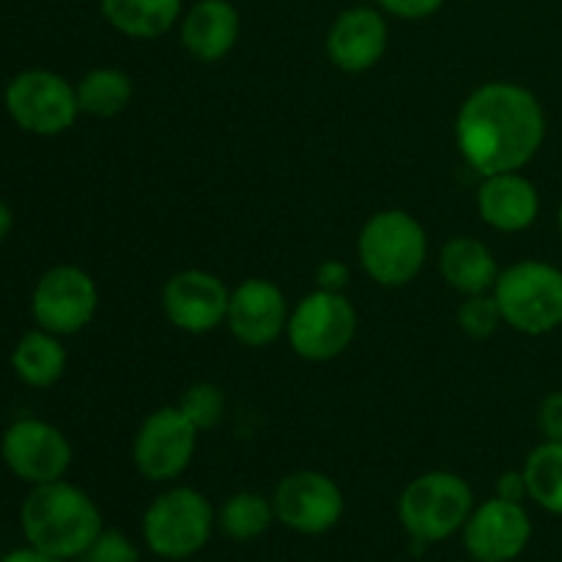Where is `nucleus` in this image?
<instances>
[{
  "instance_id": "1",
  "label": "nucleus",
  "mask_w": 562,
  "mask_h": 562,
  "mask_svg": "<svg viewBox=\"0 0 562 562\" xmlns=\"http://www.w3.org/2000/svg\"><path fill=\"white\" fill-rule=\"evenodd\" d=\"M547 140V113L530 88L486 82L464 99L456 119V143L475 173L521 170Z\"/></svg>"
},
{
  "instance_id": "2",
  "label": "nucleus",
  "mask_w": 562,
  "mask_h": 562,
  "mask_svg": "<svg viewBox=\"0 0 562 562\" xmlns=\"http://www.w3.org/2000/svg\"><path fill=\"white\" fill-rule=\"evenodd\" d=\"M20 527L27 547L58 560H77L104 530L99 505L64 477L31 486L20 505Z\"/></svg>"
},
{
  "instance_id": "3",
  "label": "nucleus",
  "mask_w": 562,
  "mask_h": 562,
  "mask_svg": "<svg viewBox=\"0 0 562 562\" xmlns=\"http://www.w3.org/2000/svg\"><path fill=\"white\" fill-rule=\"evenodd\" d=\"M357 256L373 283L384 289L409 285L428 258L426 228L404 209H382L362 225Z\"/></svg>"
},
{
  "instance_id": "4",
  "label": "nucleus",
  "mask_w": 562,
  "mask_h": 562,
  "mask_svg": "<svg viewBox=\"0 0 562 562\" xmlns=\"http://www.w3.org/2000/svg\"><path fill=\"white\" fill-rule=\"evenodd\" d=\"M503 324L521 335H549L562 327V269L525 258L499 272L492 289Z\"/></svg>"
},
{
  "instance_id": "5",
  "label": "nucleus",
  "mask_w": 562,
  "mask_h": 562,
  "mask_svg": "<svg viewBox=\"0 0 562 562\" xmlns=\"http://www.w3.org/2000/svg\"><path fill=\"white\" fill-rule=\"evenodd\" d=\"M217 510L206 494L173 486L151 499L143 514V541L159 560H190L212 541Z\"/></svg>"
},
{
  "instance_id": "6",
  "label": "nucleus",
  "mask_w": 562,
  "mask_h": 562,
  "mask_svg": "<svg viewBox=\"0 0 562 562\" xmlns=\"http://www.w3.org/2000/svg\"><path fill=\"white\" fill-rule=\"evenodd\" d=\"M472 508L475 494L470 483L456 472L434 470L401 492L398 519L415 541L439 543L464 530Z\"/></svg>"
},
{
  "instance_id": "7",
  "label": "nucleus",
  "mask_w": 562,
  "mask_h": 562,
  "mask_svg": "<svg viewBox=\"0 0 562 562\" xmlns=\"http://www.w3.org/2000/svg\"><path fill=\"white\" fill-rule=\"evenodd\" d=\"M9 119L27 135L55 137L71 130L80 115L77 91L64 75L49 69H25L3 91Z\"/></svg>"
},
{
  "instance_id": "8",
  "label": "nucleus",
  "mask_w": 562,
  "mask_h": 562,
  "mask_svg": "<svg viewBox=\"0 0 562 562\" xmlns=\"http://www.w3.org/2000/svg\"><path fill=\"white\" fill-rule=\"evenodd\" d=\"M357 335V311L340 291L316 289L302 296L289 313V338L296 357L329 362L344 355Z\"/></svg>"
},
{
  "instance_id": "9",
  "label": "nucleus",
  "mask_w": 562,
  "mask_h": 562,
  "mask_svg": "<svg viewBox=\"0 0 562 562\" xmlns=\"http://www.w3.org/2000/svg\"><path fill=\"white\" fill-rule=\"evenodd\" d=\"M99 307V289L86 269L75 263L49 267L36 280L31 294V316L36 327L66 338L93 322Z\"/></svg>"
},
{
  "instance_id": "10",
  "label": "nucleus",
  "mask_w": 562,
  "mask_h": 562,
  "mask_svg": "<svg viewBox=\"0 0 562 562\" xmlns=\"http://www.w3.org/2000/svg\"><path fill=\"white\" fill-rule=\"evenodd\" d=\"M198 428L181 415L179 406L151 412L132 439L135 470L151 483H170L184 475L195 459Z\"/></svg>"
},
{
  "instance_id": "11",
  "label": "nucleus",
  "mask_w": 562,
  "mask_h": 562,
  "mask_svg": "<svg viewBox=\"0 0 562 562\" xmlns=\"http://www.w3.org/2000/svg\"><path fill=\"white\" fill-rule=\"evenodd\" d=\"M71 445L58 426L38 417H20L0 437L5 470L27 486L60 481L71 467Z\"/></svg>"
},
{
  "instance_id": "12",
  "label": "nucleus",
  "mask_w": 562,
  "mask_h": 562,
  "mask_svg": "<svg viewBox=\"0 0 562 562\" xmlns=\"http://www.w3.org/2000/svg\"><path fill=\"white\" fill-rule=\"evenodd\" d=\"M274 519L300 536H324L340 525L346 497L338 483L316 470H296L274 486Z\"/></svg>"
},
{
  "instance_id": "13",
  "label": "nucleus",
  "mask_w": 562,
  "mask_h": 562,
  "mask_svg": "<svg viewBox=\"0 0 562 562\" xmlns=\"http://www.w3.org/2000/svg\"><path fill=\"white\" fill-rule=\"evenodd\" d=\"M461 536L467 554L475 562H514L530 547L532 519L521 503L494 494L472 508Z\"/></svg>"
},
{
  "instance_id": "14",
  "label": "nucleus",
  "mask_w": 562,
  "mask_h": 562,
  "mask_svg": "<svg viewBox=\"0 0 562 562\" xmlns=\"http://www.w3.org/2000/svg\"><path fill=\"white\" fill-rule=\"evenodd\" d=\"M228 285L206 269H184L162 289L165 318L187 335H206L217 329L228 316Z\"/></svg>"
},
{
  "instance_id": "15",
  "label": "nucleus",
  "mask_w": 562,
  "mask_h": 562,
  "mask_svg": "<svg viewBox=\"0 0 562 562\" xmlns=\"http://www.w3.org/2000/svg\"><path fill=\"white\" fill-rule=\"evenodd\" d=\"M289 313V302L278 283L267 278H247L231 291L225 324L241 346L263 349L285 335Z\"/></svg>"
},
{
  "instance_id": "16",
  "label": "nucleus",
  "mask_w": 562,
  "mask_h": 562,
  "mask_svg": "<svg viewBox=\"0 0 562 562\" xmlns=\"http://www.w3.org/2000/svg\"><path fill=\"white\" fill-rule=\"evenodd\" d=\"M390 44V27L382 9L351 5L340 11L327 33V58L349 75L373 69L384 58Z\"/></svg>"
},
{
  "instance_id": "17",
  "label": "nucleus",
  "mask_w": 562,
  "mask_h": 562,
  "mask_svg": "<svg viewBox=\"0 0 562 562\" xmlns=\"http://www.w3.org/2000/svg\"><path fill=\"white\" fill-rule=\"evenodd\" d=\"M477 212L488 228L499 234H519L530 228L541 214V195L538 187L519 170L483 176L477 190Z\"/></svg>"
},
{
  "instance_id": "18",
  "label": "nucleus",
  "mask_w": 562,
  "mask_h": 562,
  "mask_svg": "<svg viewBox=\"0 0 562 562\" xmlns=\"http://www.w3.org/2000/svg\"><path fill=\"white\" fill-rule=\"evenodd\" d=\"M179 22L181 44L201 64H217L239 42L241 16L231 0H195Z\"/></svg>"
},
{
  "instance_id": "19",
  "label": "nucleus",
  "mask_w": 562,
  "mask_h": 562,
  "mask_svg": "<svg viewBox=\"0 0 562 562\" xmlns=\"http://www.w3.org/2000/svg\"><path fill=\"white\" fill-rule=\"evenodd\" d=\"M439 274L459 294H486L499 278L494 252L475 236H453L439 252Z\"/></svg>"
},
{
  "instance_id": "20",
  "label": "nucleus",
  "mask_w": 562,
  "mask_h": 562,
  "mask_svg": "<svg viewBox=\"0 0 562 562\" xmlns=\"http://www.w3.org/2000/svg\"><path fill=\"white\" fill-rule=\"evenodd\" d=\"M104 22L121 36L159 38L181 20L184 0H99Z\"/></svg>"
},
{
  "instance_id": "21",
  "label": "nucleus",
  "mask_w": 562,
  "mask_h": 562,
  "mask_svg": "<svg viewBox=\"0 0 562 562\" xmlns=\"http://www.w3.org/2000/svg\"><path fill=\"white\" fill-rule=\"evenodd\" d=\"M66 362L69 357H66L58 335L42 327L27 329L11 349V368H14L16 379L33 390H47L58 384L66 371Z\"/></svg>"
},
{
  "instance_id": "22",
  "label": "nucleus",
  "mask_w": 562,
  "mask_h": 562,
  "mask_svg": "<svg viewBox=\"0 0 562 562\" xmlns=\"http://www.w3.org/2000/svg\"><path fill=\"white\" fill-rule=\"evenodd\" d=\"M80 113L93 115V119H113L124 113L126 104L132 102V77L115 66H97L88 69L75 86Z\"/></svg>"
},
{
  "instance_id": "23",
  "label": "nucleus",
  "mask_w": 562,
  "mask_h": 562,
  "mask_svg": "<svg viewBox=\"0 0 562 562\" xmlns=\"http://www.w3.org/2000/svg\"><path fill=\"white\" fill-rule=\"evenodd\" d=\"M527 499L547 514L562 516V442H547L530 450L525 467Z\"/></svg>"
},
{
  "instance_id": "24",
  "label": "nucleus",
  "mask_w": 562,
  "mask_h": 562,
  "mask_svg": "<svg viewBox=\"0 0 562 562\" xmlns=\"http://www.w3.org/2000/svg\"><path fill=\"white\" fill-rule=\"evenodd\" d=\"M272 497H261L256 492L231 494L217 510V525L225 538L236 543H247L261 538L274 525Z\"/></svg>"
},
{
  "instance_id": "25",
  "label": "nucleus",
  "mask_w": 562,
  "mask_h": 562,
  "mask_svg": "<svg viewBox=\"0 0 562 562\" xmlns=\"http://www.w3.org/2000/svg\"><path fill=\"white\" fill-rule=\"evenodd\" d=\"M181 415L198 428V431H209L217 426L225 415V395L217 384L212 382H195L181 393L179 404Z\"/></svg>"
},
{
  "instance_id": "26",
  "label": "nucleus",
  "mask_w": 562,
  "mask_h": 562,
  "mask_svg": "<svg viewBox=\"0 0 562 562\" xmlns=\"http://www.w3.org/2000/svg\"><path fill=\"white\" fill-rule=\"evenodd\" d=\"M456 324H459L461 333L472 340H486L497 333V327L503 324V313H499L497 300L494 294H472L456 311Z\"/></svg>"
},
{
  "instance_id": "27",
  "label": "nucleus",
  "mask_w": 562,
  "mask_h": 562,
  "mask_svg": "<svg viewBox=\"0 0 562 562\" xmlns=\"http://www.w3.org/2000/svg\"><path fill=\"white\" fill-rule=\"evenodd\" d=\"M77 562H140V552L124 532L104 527L97 541L77 558Z\"/></svg>"
},
{
  "instance_id": "28",
  "label": "nucleus",
  "mask_w": 562,
  "mask_h": 562,
  "mask_svg": "<svg viewBox=\"0 0 562 562\" xmlns=\"http://www.w3.org/2000/svg\"><path fill=\"white\" fill-rule=\"evenodd\" d=\"M379 9L384 14L395 16V20H428V16L437 14L445 5V0H376Z\"/></svg>"
},
{
  "instance_id": "29",
  "label": "nucleus",
  "mask_w": 562,
  "mask_h": 562,
  "mask_svg": "<svg viewBox=\"0 0 562 562\" xmlns=\"http://www.w3.org/2000/svg\"><path fill=\"white\" fill-rule=\"evenodd\" d=\"M538 431L547 442H562V390H554L538 406Z\"/></svg>"
},
{
  "instance_id": "30",
  "label": "nucleus",
  "mask_w": 562,
  "mask_h": 562,
  "mask_svg": "<svg viewBox=\"0 0 562 562\" xmlns=\"http://www.w3.org/2000/svg\"><path fill=\"white\" fill-rule=\"evenodd\" d=\"M316 280L318 289L340 291V294H344L346 283H349V267H346L344 261H338V258H329V261H324L322 267H318Z\"/></svg>"
},
{
  "instance_id": "31",
  "label": "nucleus",
  "mask_w": 562,
  "mask_h": 562,
  "mask_svg": "<svg viewBox=\"0 0 562 562\" xmlns=\"http://www.w3.org/2000/svg\"><path fill=\"white\" fill-rule=\"evenodd\" d=\"M497 497L510 499V503H525L527 481L521 470H508L497 477Z\"/></svg>"
},
{
  "instance_id": "32",
  "label": "nucleus",
  "mask_w": 562,
  "mask_h": 562,
  "mask_svg": "<svg viewBox=\"0 0 562 562\" xmlns=\"http://www.w3.org/2000/svg\"><path fill=\"white\" fill-rule=\"evenodd\" d=\"M0 562H66V560H58V558H49V554L38 552V549L33 547H20V549H11V552H5Z\"/></svg>"
},
{
  "instance_id": "33",
  "label": "nucleus",
  "mask_w": 562,
  "mask_h": 562,
  "mask_svg": "<svg viewBox=\"0 0 562 562\" xmlns=\"http://www.w3.org/2000/svg\"><path fill=\"white\" fill-rule=\"evenodd\" d=\"M11 228H14V212H11L9 203L0 198V245H3L5 239H9Z\"/></svg>"
},
{
  "instance_id": "34",
  "label": "nucleus",
  "mask_w": 562,
  "mask_h": 562,
  "mask_svg": "<svg viewBox=\"0 0 562 562\" xmlns=\"http://www.w3.org/2000/svg\"><path fill=\"white\" fill-rule=\"evenodd\" d=\"M558 228H560V236H562V201H560V209H558Z\"/></svg>"
}]
</instances>
